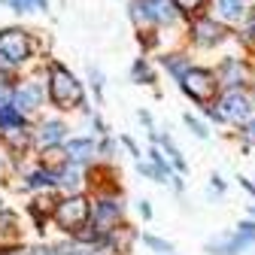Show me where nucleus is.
Returning a JSON list of instances; mask_svg holds the SVG:
<instances>
[{"label":"nucleus","mask_w":255,"mask_h":255,"mask_svg":"<svg viewBox=\"0 0 255 255\" xmlns=\"http://www.w3.org/2000/svg\"><path fill=\"white\" fill-rule=\"evenodd\" d=\"M152 140L158 143V146H164V152H167V158H170V161H173V167L179 170V173H185L188 170V164H185V158H182V152L173 146V140H170V134H155L152 131Z\"/></svg>","instance_id":"obj_16"},{"label":"nucleus","mask_w":255,"mask_h":255,"mask_svg":"<svg viewBox=\"0 0 255 255\" xmlns=\"http://www.w3.org/2000/svg\"><path fill=\"white\" fill-rule=\"evenodd\" d=\"M210 185H213V191H219V195H225V182H222V176H213V179H210Z\"/></svg>","instance_id":"obj_34"},{"label":"nucleus","mask_w":255,"mask_h":255,"mask_svg":"<svg viewBox=\"0 0 255 255\" xmlns=\"http://www.w3.org/2000/svg\"><path fill=\"white\" fill-rule=\"evenodd\" d=\"M37 9H49V0H37Z\"/></svg>","instance_id":"obj_41"},{"label":"nucleus","mask_w":255,"mask_h":255,"mask_svg":"<svg viewBox=\"0 0 255 255\" xmlns=\"http://www.w3.org/2000/svg\"><path fill=\"white\" fill-rule=\"evenodd\" d=\"M216 73H219V82H222V85L240 88V82H243V76H246V67H243V61H240V58H225V61H222V67H219Z\"/></svg>","instance_id":"obj_12"},{"label":"nucleus","mask_w":255,"mask_h":255,"mask_svg":"<svg viewBox=\"0 0 255 255\" xmlns=\"http://www.w3.org/2000/svg\"><path fill=\"white\" fill-rule=\"evenodd\" d=\"M49 101L58 110H70V107H85V94L82 82L64 67V64H52L49 67Z\"/></svg>","instance_id":"obj_1"},{"label":"nucleus","mask_w":255,"mask_h":255,"mask_svg":"<svg viewBox=\"0 0 255 255\" xmlns=\"http://www.w3.org/2000/svg\"><path fill=\"white\" fill-rule=\"evenodd\" d=\"M58 185V170L52 167H40L27 176V188H55Z\"/></svg>","instance_id":"obj_18"},{"label":"nucleus","mask_w":255,"mask_h":255,"mask_svg":"<svg viewBox=\"0 0 255 255\" xmlns=\"http://www.w3.org/2000/svg\"><path fill=\"white\" fill-rule=\"evenodd\" d=\"M143 243L155 252V255H173V246L167 243V240H161V237H152V234H143Z\"/></svg>","instance_id":"obj_21"},{"label":"nucleus","mask_w":255,"mask_h":255,"mask_svg":"<svg viewBox=\"0 0 255 255\" xmlns=\"http://www.w3.org/2000/svg\"><path fill=\"white\" fill-rule=\"evenodd\" d=\"M140 122H143V125H149V128H152V116H149V113H146V110H140Z\"/></svg>","instance_id":"obj_39"},{"label":"nucleus","mask_w":255,"mask_h":255,"mask_svg":"<svg viewBox=\"0 0 255 255\" xmlns=\"http://www.w3.org/2000/svg\"><path fill=\"white\" fill-rule=\"evenodd\" d=\"M246 34L255 37V9H246Z\"/></svg>","instance_id":"obj_31"},{"label":"nucleus","mask_w":255,"mask_h":255,"mask_svg":"<svg viewBox=\"0 0 255 255\" xmlns=\"http://www.w3.org/2000/svg\"><path fill=\"white\" fill-rule=\"evenodd\" d=\"M173 3H176V9H179L182 15H198V12L204 9L207 0H173Z\"/></svg>","instance_id":"obj_23"},{"label":"nucleus","mask_w":255,"mask_h":255,"mask_svg":"<svg viewBox=\"0 0 255 255\" xmlns=\"http://www.w3.org/2000/svg\"><path fill=\"white\" fill-rule=\"evenodd\" d=\"M249 210H252V216H255V204H252V207H249Z\"/></svg>","instance_id":"obj_42"},{"label":"nucleus","mask_w":255,"mask_h":255,"mask_svg":"<svg viewBox=\"0 0 255 255\" xmlns=\"http://www.w3.org/2000/svg\"><path fill=\"white\" fill-rule=\"evenodd\" d=\"M0 52L18 67V64H24L34 55V40H30V34L21 27H3L0 30Z\"/></svg>","instance_id":"obj_4"},{"label":"nucleus","mask_w":255,"mask_h":255,"mask_svg":"<svg viewBox=\"0 0 255 255\" xmlns=\"http://www.w3.org/2000/svg\"><path fill=\"white\" fill-rule=\"evenodd\" d=\"M219 113L225 116V122H249L252 116V101L246 98V94L240 88H228L225 94H222V101H219Z\"/></svg>","instance_id":"obj_6"},{"label":"nucleus","mask_w":255,"mask_h":255,"mask_svg":"<svg viewBox=\"0 0 255 255\" xmlns=\"http://www.w3.org/2000/svg\"><path fill=\"white\" fill-rule=\"evenodd\" d=\"M64 134H67V125L52 119V122H43L40 125V131H37V143L43 149H55L58 143H64Z\"/></svg>","instance_id":"obj_11"},{"label":"nucleus","mask_w":255,"mask_h":255,"mask_svg":"<svg viewBox=\"0 0 255 255\" xmlns=\"http://www.w3.org/2000/svg\"><path fill=\"white\" fill-rule=\"evenodd\" d=\"M161 64L173 73V79H176V82H179V79L185 76V70L191 67V61H188L185 55H164V58H161Z\"/></svg>","instance_id":"obj_19"},{"label":"nucleus","mask_w":255,"mask_h":255,"mask_svg":"<svg viewBox=\"0 0 255 255\" xmlns=\"http://www.w3.org/2000/svg\"><path fill=\"white\" fill-rule=\"evenodd\" d=\"M216 12L225 21H240L246 18V0H216Z\"/></svg>","instance_id":"obj_15"},{"label":"nucleus","mask_w":255,"mask_h":255,"mask_svg":"<svg viewBox=\"0 0 255 255\" xmlns=\"http://www.w3.org/2000/svg\"><path fill=\"white\" fill-rule=\"evenodd\" d=\"M185 125H188V131H191V134H195V137H201V140H207V134H210V131H207V128H204V125H201V122H198L195 116H191V113L185 116Z\"/></svg>","instance_id":"obj_26"},{"label":"nucleus","mask_w":255,"mask_h":255,"mask_svg":"<svg viewBox=\"0 0 255 255\" xmlns=\"http://www.w3.org/2000/svg\"><path fill=\"white\" fill-rule=\"evenodd\" d=\"M0 231H3V234L15 231V213H9V210H3V207H0Z\"/></svg>","instance_id":"obj_25"},{"label":"nucleus","mask_w":255,"mask_h":255,"mask_svg":"<svg viewBox=\"0 0 255 255\" xmlns=\"http://www.w3.org/2000/svg\"><path fill=\"white\" fill-rule=\"evenodd\" d=\"M88 76H91V85H94V94H98V101H104V76H101V70H98V67H91Z\"/></svg>","instance_id":"obj_27"},{"label":"nucleus","mask_w":255,"mask_h":255,"mask_svg":"<svg viewBox=\"0 0 255 255\" xmlns=\"http://www.w3.org/2000/svg\"><path fill=\"white\" fill-rule=\"evenodd\" d=\"M122 143L128 146V152H131V155H140V149H137V143H134L131 137H122Z\"/></svg>","instance_id":"obj_36"},{"label":"nucleus","mask_w":255,"mask_h":255,"mask_svg":"<svg viewBox=\"0 0 255 255\" xmlns=\"http://www.w3.org/2000/svg\"><path fill=\"white\" fill-rule=\"evenodd\" d=\"M94 131H98V134H107V125H104L101 119H94Z\"/></svg>","instance_id":"obj_38"},{"label":"nucleus","mask_w":255,"mask_h":255,"mask_svg":"<svg viewBox=\"0 0 255 255\" xmlns=\"http://www.w3.org/2000/svg\"><path fill=\"white\" fill-rule=\"evenodd\" d=\"M122 213H125L122 198H101L98 204H94V210H91V219H94V225H98V228H104L110 234L113 225L122 219Z\"/></svg>","instance_id":"obj_9"},{"label":"nucleus","mask_w":255,"mask_h":255,"mask_svg":"<svg viewBox=\"0 0 255 255\" xmlns=\"http://www.w3.org/2000/svg\"><path fill=\"white\" fill-rule=\"evenodd\" d=\"M12 128H24V113L12 104L0 107V131H12Z\"/></svg>","instance_id":"obj_17"},{"label":"nucleus","mask_w":255,"mask_h":255,"mask_svg":"<svg viewBox=\"0 0 255 255\" xmlns=\"http://www.w3.org/2000/svg\"><path fill=\"white\" fill-rule=\"evenodd\" d=\"M0 3H9V0H0Z\"/></svg>","instance_id":"obj_43"},{"label":"nucleus","mask_w":255,"mask_h":255,"mask_svg":"<svg viewBox=\"0 0 255 255\" xmlns=\"http://www.w3.org/2000/svg\"><path fill=\"white\" fill-rule=\"evenodd\" d=\"M6 6H9L12 12H30V9L37 6V0H9Z\"/></svg>","instance_id":"obj_28"},{"label":"nucleus","mask_w":255,"mask_h":255,"mask_svg":"<svg viewBox=\"0 0 255 255\" xmlns=\"http://www.w3.org/2000/svg\"><path fill=\"white\" fill-rule=\"evenodd\" d=\"M219 85H222V82H219V73H213V70H207V67H188L185 76L179 79V88H182L195 104H201V107H210V104L216 101Z\"/></svg>","instance_id":"obj_3"},{"label":"nucleus","mask_w":255,"mask_h":255,"mask_svg":"<svg viewBox=\"0 0 255 255\" xmlns=\"http://www.w3.org/2000/svg\"><path fill=\"white\" fill-rule=\"evenodd\" d=\"M137 170H140L143 176H149V179H155V182H167V179H170V176H167V173H164L161 167H158L155 161H152V164H146V161H137Z\"/></svg>","instance_id":"obj_22"},{"label":"nucleus","mask_w":255,"mask_h":255,"mask_svg":"<svg viewBox=\"0 0 255 255\" xmlns=\"http://www.w3.org/2000/svg\"><path fill=\"white\" fill-rule=\"evenodd\" d=\"M113 152H116V143H113V140L107 137V140H104V143L98 146V155H113Z\"/></svg>","instance_id":"obj_32"},{"label":"nucleus","mask_w":255,"mask_h":255,"mask_svg":"<svg viewBox=\"0 0 255 255\" xmlns=\"http://www.w3.org/2000/svg\"><path fill=\"white\" fill-rule=\"evenodd\" d=\"M173 255H176V252H173Z\"/></svg>","instance_id":"obj_44"},{"label":"nucleus","mask_w":255,"mask_h":255,"mask_svg":"<svg viewBox=\"0 0 255 255\" xmlns=\"http://www.w3.org/2000/svg\"><path fill=\"white\" fill-rule=\"evenodd\" d=\"M58 185L64 191H76L82 185V164L76 161H64V167L58 170Z\"/></svg>","instance_id":"obj_13"},{"label":"nucleus","mask_w":255,"mask_h":255,"mask_svg":"<svg viewBox=\"0 0 255 255\" xmlns=\"http://www.w3.org/2000/svg\"><path fill=\"white\" fill-rule=\"evenodd\" d=\"M240 185H243V188L249 191V195H252V198H255V182H249L246 176H240Z\"/></svg>","instance_id":"obj_37"},{"label":"nucleus","mask_w":255,"mask_h":255,"mask_svg":"<svg viewBox=\"0 0 255 255\" xmlns=\"http://www.w3.org/2000/svg\"><path fill=\"white\" fill-rule=\"evenodd\" d=\"M188 34H191V43H195V46H201V49H213V46H219L222 40H225L228 30L222 27V21H216V18H210V15H201V18L191 21Z\"/></svg>","instance_id":"obj_5"},{"label":"nucleus","mask_w":255,"mask_h":255,"mask_svg":"<svg viewBox=\"0 0 255 255\" xmlns=\"http://www.w3.org/2000/svg\"><path fill=\"white\" fill-rule=\"evenodd\" d=\"M12 67H15V64H12V61L3 55V52H0V73H3V76H9V73H12Z\"/></svg>","instance_id":"obj_30"},{"label":"nucleus","mask_w":255,"mask_h":255,"mask_svg":"<svg viewBox=\"0 0 255 255\" xmlns=\"http://www.w3.org/2000/svg\"><path fill=\"white\" fill-rule=\"evenodd\" d=\"M94 155H98V143L88 140V137H73V140L64 143V158H67V161L88 164Z\"/></svg>","instance_id":"obj_10"},{"label":"nucleus","mask_w":255,"mask_h":255,"mask_svg":"<svg viewBox=\"0 0 255 255\" xmlns=\"http://www.w3.org/2000/svg\"><path fill=\"white\" fill-rule=\"evenodd\" d=\"M255 243V237L243 234V231H234V234H222L216 240L207 243V252L210 255H240L243 249H249Z\"/></svg>","instance_id":"obj_7"},{"label":"nucleus","mask_w":255,"mask_h":255,"mask_svg":"<svg viewBox=\"0 0 255 255\" xmlns=\"http://www.w3.org/2000/svg\"><path fill=\"white\" fill-rule=\"evenodd\" d=\"M137 210H140V216H143V219H152V207H149V201H140V204H137Z\"/></svg>","instance_id":"obj_35"},{"label":"nucleus","mask_w":255,"mask_h":255,"mask_svg":"<svg viewBox=\"0 0 255 255\" xmlns=\"http://www.w3.org/2000/svg\"><path fill=\"white\" fill-rule=\"evenodd\" d=\"M237 231H243V234L255 237V222H240V225H237Z\"/></svg>","instance_id":"obj_33"},{"label":"nucleus","mask_w":255,"mask_h":255,"mask_svg":"<svg viewBox=\"0 0 255 255\" xmlns=\"http://www.w3.org/2000/svg\"><path fill=\"white\" fill-rule=\"evenodd\" d=\"M0 255H27L24 249H6V252H0Z\"/></svg>","instance_id":"obj_40"},{"label":"nucleus","mask_w":255,"mask_h":255,"mask_svg":"<svg viewBox=\"0 0 255 255\" xmlns=\"http://www.w3.org/2000/svg\"><path fill=\"white\" fill-rule=\"evenodd\" d=\"M131 79H134V82H143V85H152V82H155V73L149 70V64H146L143 58H137L134 67H131Z\"/></svg>","instance_id":"obj_20"},{"label":"nucleus","mask_w":255,"mask_h":255,"mask_svg":"<svg viewBox=\"0 0 255 255\" xmlns=\"http://www.w3.org/2000/svg\"><path fill=\"white\" fill-rule=\"evenodd\" d=\"M43 98H46V88H43L40 82H21V85H15V91H12V107H18V110L27 116V113L40 110Z\"/></svg>","instance_id":"obj_8"},{"label":"nucleus","mask_w":255,"mask_h":255,"mask_svg":"<svg viewBox=\"0 0 255 255\" xmlns=\"http://www.w3.org/2000/svg\"><path fill=\"white\" fill-rule=\"evenodd\" d=\"M149 161H155L158 167H161V170L170 176V167H173V161H167V158L161 155V149H158V146H152V149H149Z\"/></svg>","instance_id":"obj_24"},{"label":"nucleus","mask_w":255,"mask_h":255,"mask_svg":"<svg viewBox=\"0 0 255 255\" xmlns=\"http://www.w3.org/2000/svg\"><path fill=\"white\" fill-rule=\"evenodd\" d=\"M52 219H55V225H58L61 231L76 234L79 228H85V225H88V219H91V204H88L82 195L70 191L67 198H61V201L55 204Z\"/></svg>","instance_id":"obj_2"},{"label":"nucleus","mask_w":255,"mask_h":255,"mask_svg":"<svg viewBox=\"0 0 255 255\" xmlns=\"http://www.w3.org/2000/svg\"><path fill=\"white\" fill-rule=\"evenodd\" d=\"M149 3H152V21L155 24H173L176 21L179 9H176L173 0H149Z\"/></svg>","instance_id":"obj_14"},{"label":"nucleus","mask_w":255,"mask_h":255,"mask_svg":"<svg viewBox=\"0 0 255 255\" xmlns=\"http://www.w3.org/2000/svg\"><path fill=\"white\" fill-rule=\"evenodd\" d=\"M240 137H243V143H246V146H255V122H246V125H243Z\"/></svg>","instance_id":"obj_29"}]
</instances>
